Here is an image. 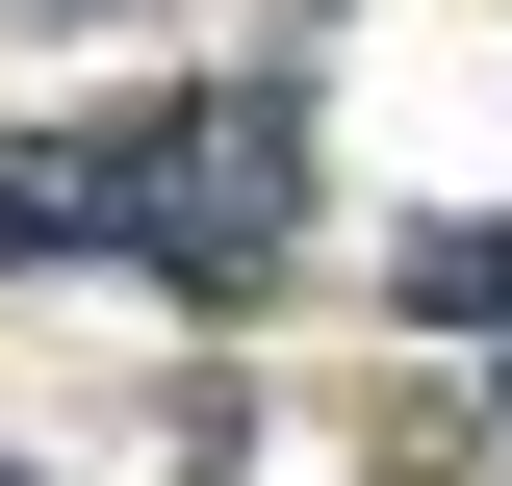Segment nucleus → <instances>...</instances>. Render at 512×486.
Listing matches in <instances>:
<instances>
[{
    "mask_svg": "<svg viewBox=\"0 0 512 486\" xmlns=\"http://www.w3.org/2000/svg\"><path fill=\"white\" fill-rule=\"evenodd\" d=\"M0 256H128V205H103V128H0Z\"/></svg>",
    "mask_w": 512,
    "mask_h": 486,
    "instance_id": "obj_2",
    "label": "nucleus"
},
{
    "mask_svg": "<svg viewBox=\"0 0 512 486\" xmlns=\"http://www.w3.org/2000/svg\"><path fill=\"white\" fill-rule=\"evenodd\" d=\"M0 486H26V461H0Z\"/></svg>",
    "mask_w": 512,
    "mask_h": 486,
    "instance_id": "obj_4",
    "label": "nucleus"
},
{
    "mask_svg": "<svg viewBox=\"0 0 512 486\" xmlns=\"http://www.w3.org/2000/svg\"><path fill=\"white\" fill-rule=\"evenodd\" d=\"M487 461H512V384H487Z\"/></svg>",
    "mask_w": 512,
    "mask_h": 486,
    "instance_id": "obj_3",
    "label": "nucleus"
},
{
    "mask_svg": "<svg viewBox=\"0 0 512 486\" xmlns=\"http://www.w3.org/2000/svg\"><path fill=\"white\" fill-rule=\"evenodd\" d=\"M103 205H128V256H154L180 307H256L282 256H308V103H282V77L128 103V128H103Z\"/></svg>",
    "mask_w": 512,
    "mask_h": 486,
    "instance_id": "obj_1",
    "label": "nucleus"
}]
</instances>
